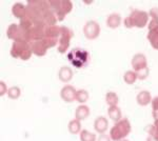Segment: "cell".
<instances>
[{
    "mask_svg": "<svg viewBox=\"0 0 158 141\" xmlns=\"http://www.w3.org/2000/svg\"><path fill=\"white\" fill-rule=\"evenodd\" d=\"M152 96L150 94V92L148 91H141L137 94L136 101L140 106H146L148 104H150L152 102Z\"/></svg>",
    "mask_w": 158,
    "mask_h": 141,
    "instance_id": "obj_13",
    "label": "cell"
},
{
    "mask_svg": "<svg viewBox=\"0 0 158 141\" xmlns=\"http://www.w3.org/2000/svg\"><path fill=\"white\" fill-rule=\"evenodd\" d=\"M108 114L113 121L118 122L119 120H121V110L117 106H110L108 109Z\"/></svg>",
    "mask_w": 158,
    "mask_h": 141,
    "instance_id": "obj_20",
    "label": "cell"
},
{
    "mask_svg": "<svg viewBox=\"0 0 158 141\" xmlns=\"http://www.w3.org/2000/svg\"><path fill=\"white\" fill-rule=\"evenodd\" d=\"M68 129H69V132L71 133V134L73 135H76L78 134V133L81 132V123L79 120H77L75 118V119L71 120L70 122H69L68 124Z\"/></svg>",
    "mask_w": 158,
    "mask_h": 141,
    "instance_id": "obj_21",
    "label": "cell"
},
{
    "mask_svg": "<svg viewBox=\"0 0 158 141\" xmlns=\"http://www.w3.org/2000/svg\"><path fill=\"white\" fill-rule=\"evenodd\" d=\"M72 9H73V2L71 0H61L59 10L55 11L58 21H63L65 16L72 11Z\"/></svg>",
    "mask_w": 158,
    "mask_h": 141,
    "instance_id": "obj_6",
    "label": "cell"
},
{
    "mask_svg": "<svg viewBox=\"0 0 158 141\" xmlns=\"http://www.w3.org/2000/svg\"><path fill=\"white\" fill-rule=\"evenodd\" d=\"M79 134H80L81 141H96V135L94 133L89 132L88 130H82Z\"/></svg>",
    "mask_w": 158,
    "mask_h": 141,
    "instance_id": "obj_26",
    "label": "cell"
},
{
    "mask_svg": "<svg viewBox=\"0 0 158 141\" xmlns=\"http://www.w3.org/2000/svg\"><path fill=\"white\" fill-rule=\"evenodd\" d=\"M83 34L89 40H95L100 35V25L94 20H90L83 27Z\"/></svg>",
    "mask_w": 158,
    "mask_h": 141,
    "instance_id": "obj_3",
    "label": "cell"
},
{
    "mask_svg": "<svg viewBox=\"0 0 158 141\" xmlns=\"http://www.w3.org/2000/svg\"><path fill=\"white\" fill-rule=\"evenodd\" d=\"M109 127V122L108 119L106 117H97L94 121V129L97 133H100V134H104L106 132Z\"/></svg>",
    "mask_w": 158,
    "mask_h": 141,
    "instance_id": "obj_11",
    "label": "cell"
},
{
    "mask_svg": "<svg viewBox=\"0 0 158 141\" xmlns=\"http://www.w3.org/2000/svg\"><path fill=\"white\" fill-rule=\"evenodd\" d=\"M106 102L109 104L110 106H117L119 102V97L116 93H113V92H109L106 95Z\"/></svg>",
    "mask_w": 158,
    "mask_h": 141,
    "instance_id": "obj_22",
    "label": "cell"
},
{
    "mask_svg": "<svg viewBox=\"0 0 158 141\" xmlns=\"http://www.w3.org/2000/svg\"><path fill=\"white\" fill-rule=\"evenodd\" d=\"M6 36L9 39H12L14 41H19L20 38V29L18 24L12 23L9 25L6 30Z\"/></svg>",
    "mask_w": 158,
    "mask_h": 141,
    "instance_id": "obj_14",
    "label": "cell"
},
{
    "mask_svg": "<svg viewBox=\"0 0 158 141\" xmlns=\"http://www.w3.org/2000/svg\"><path fill=\"white\" fill-rule=\"evenodd\" d=\"M131 123L128 118L119 120L110 131V137L113 141H120L131 133Z\"/></svg>",
    "mask_w": 158,
    "mask_h": 141,
    "instance_id": "obj_1",
    "label": "cell"
},
{
    "mask_svg": "<svg viewBox=\"0 0 158 141\" xmlns=\"http://www.w3.org/2000/svg\"><path fill=\"white\" fill-rule=\"evenodd\" d=\"M9 91V89L6 88V84L4 81H0V96H3L4 94H6V92Z\"/></svg>",
    "mask_w": 158,
    "mask_h": 141,
    "instance_id": "obj_34",
    "label": "cell"
},
{
    "mask_svg": "<svg viewBox=\"0 0 158 141\" xmlns=\"http://www.w3.org/2000/svg\"><path fill=\"white\" fill-rule=\"evenodd\" d=\"M149 27V33H148V40L153 48L158 50V21L157 20H151Z\"/></svg>",
    "mask_w": 158,
    "mask_h": 141,
    "instance_id": "obj_5",
    "label": "cell"
},
{
    "mask_svg": "<svg viewBox=\"0 0 158 141\" xmlns=\"http://www.w3.org/2000/svg\"><path fill=\"white\" fill-rule=\"evenodd\" d=\"M29 45H30V43H27V42L14 41L12 44V48H11V52H10L11 53V56L15 59L20 58L21 54L23 53V51L29 47Z\"/></svg>",
    "mask_w": 158,
    "mask_h": 141,
    "instance_id": "obj_9",
    "label": "cell"
},
{
    "mask_svg": "<svg viewBox=\"0 0 158 141\" xmlns=\"http://www.w3.org/2000/svg\"><path fill=\"white\" fill-rule=\"evenodd\" d=\"M120 141H130V140H127V139H122V140H120Z\"/></svg>",
    "mask_w": 158,
    "mask_h": 141,
    "instance_id": "obj_39",
    "label": "cell"
},
{
    "mask_svg": "<svg viewBox=\"0 0 158 141\" xmlns=\"http://www.w3.org/2000/svg\"><path fill=\"white\" fill-rule=\"evenodd\" d=\"M61 34L59 37V42L57 45V50L60 54H64L68 51L69 47H70L71 39L73 38V32L72 30H70L67 27H63L61 25Z\"/></svg>",
    "mask_w": 158,
    "mask_h": 141,
    "instance_id": "obj_2",
    "label": "cell"
},
{
    "mask_svg": "<svg viewBox=\"0 0 158 141\" xmlns=\"http://www.w3.org/2000/svg\"><path fill=\"white\" fill-rule=\"evenodd\" d=\"M20 95H21V91H20V89L18 86H12V88H10L9 91H7V96L12 100L18 99L20 97Z\"/></svg>",
    "mask_w": 158,
    "mask_h": 141,
    "instance_id": "obj_27",
    "label": "cell"
},
{
    "mask_svg": "<svg viewBox=\"0 0 158 141\" xmlns=\"http://www.w3.org/2000/svg\"><path fill=\"white\" fill-rule=\"evenodd\" d=\"M89 100V93L85 89H78L76 93V101H78L79 103L83 104Z\"/></svg>",
    "mask_w": 158,
    "mask_h": 141,
    "instance_id": "obj_25",
    "label": "cell"
},
{
    "mask_svg": "<svg viewBox=\"0 0 158 141\" xmlns=\"http://www.w3.org/2000/svg\"><path fill=\"white\" fill-rule=\"evenodd\" d=\"M121 24V16L119 14L113 13L106 18V27L110 29H117Z\"/></svg>",
    "mask_w": 158,
    "mask_h": 141,
    "instance_id": "obj_17",
    "label": "cell"
},
{
    "mask_svg": "<svg viewBox=\"0 0 158 141\" xmlns=\"http://www.w3.org/2000/svg\"><path fill=\"white\" fill-rule=\"evenodd\" d=\"M152 115H153V118H154V120L158 119V111H153Z\"/></svg>",
    "mask_w": 158,
    "mask_h": 141,
    "instance_id": "obj_37",
    "label": "cell"
},
{
    "mask_svg": "<svg viewBox=\"0 0 158 141\" xmlns=\"http://www.w3.org/2000/svg\"><path fill=\"white\" fill-rule=\"evenodd\" d=\"M123 24L126 27H128V29H132V27H134V22H133V19L131 18V16H128L127 18H124V21H123Z\"/></svg>",
    "mask_w": 158,
    "mask_h": 141,
    "instance_id": "obj_33",
    "label": "cell"
},
{
    "mask_svg": "<svg viewBox=\"0 0 158 141\" xmlns=\"http://www.w3.org/2000/svg\"><path fill=\"white\" fill-rule=\"evenodd\" d=\"M12 14L14 17L18 18L19 20L23 19L27 16V6H24L23 3L17 2L12 6Z\"/></svg>",
    "mask_w": 158,
    "mask_h": 141,
    "instance_id": "obj_12",
    "label": "cell"
},
{
    "mask_svg": "<svg viewBox=\"0 0 158 141\" xmlns=\"http://www.w3.org/2000/svg\"><path fill=\"white\" fill-rule=\"evenodd\" d=\"M131 63H132V66H133V71L136 72V73L148 68L147 58H146V56L141 53H138V54H136V55H134Z\"/></svg>",
    "mask_w": 158,
    "mask_h": 141,
    "instance_id": "obj_7",
    "label": "cell"
},
{
    "mask_svg": "<svg viewBox=\"0 0 158 141\" xmlns=\"http://www.w3.org/2000/svg\"><path fill=\"white\" fill-rule=\"evenodd\" d=\"M137 79V74L134 71H127L123 75V80L127 84H134Z\"/></svg>",
    "mask_w": 158,
    "mask_h": 141,
    "instance_id": "obj_24",
    "label": "cell"
},
{
    "mask_svg": "<svg viewBox=\"0 0 158 141\" xmlns=\"http://www.w3.org/2000/svg\"><path fill=\"white\" fill-rule=\"evenodd\" d=\"M97 141H112V139H111V137H110V135L101 134L98 137V140Z\"/></svg>",
    "mask_w": 158,
    "mask_h": 141,
    "instance_id": "obj_36",
    "label": "cell"
},
{
    "mask_svg": "<svg viewBox=\"0 0 158 141\" xmlns=\"http://www.w3.org/2000/svg\"><path fill=\"white\" fill-rule=\"evenodd\" d=\"M147 131H148L149 136H152V137H154L155 139L158 140V119L155 120L154 124L149 125V126L147 127Z\"/></svg>",
    "mask_w": 158,
    "mask_h": 141,
    "instance_id": "obj_28",
    "label": "cell"
},
{
    "mask_svg": "<svg viewBox=\"0 0 158 141\" xmlns=\"http://www.w3.org/2000/svg\"><path fill=\"white\" fill-rule=\"evenodd\" d=\"M136 74H137V78L140 79V80H144V79L149 76L150 70H149V68H144V70H142V71L137 72Z\"/></svg>",
    "mask_w": 158,
    "mask_h": 141,
    "instance_id": "obj_31",
    "label": "cell"
},
{
    "mask_svg": "<svg viewBox=\"0 0 158 141\" xmlns=\"http://www.w3.org/2000/svg\"><path fill=\"white\" fill-rule=\"evenodd\" d=\"M130 16L133 19L134 25L138 29H142L147 24H149V13L139 11V10H133Z\"/></svg>",
    "mask_w": 158,
    "mask_h": 141,
    "instance_id": "obj_4",
    "label": "cell"
},
{
    "mask_svg": "<svg viewBox=\"0 0 158 141\" xmlns=\"http://www.w3.org/2000/svg\"><path fill=\"white\" fill-rule=\"evenodd\" d=\"M151 104H152L153 111H158V96L154 97V98L152 99Z\"/></svg>",
    "mask_w": 158,
    "mask_h": 141,
    "instance_id": "obj_35",
    "label": "cell"
},
{
    "mask_svg": "<svg viewBox=\"0 0 158 141\" xmlns=\"http://www.w3.org/2000/svg\"><path fill=\"white\" fill-rule=\"evenodd\" d=\"M58 77H59V80L61 82H69V81L72 80L73 78V71L70 66H62L59 70L58 73Z\"/></svg>",
    "mask_w": 158,
    "mask_h": 141,
    "instance_id": "obj_15",
    "label": "cell"
},
{
    "mask_svg": "<svg viewBox=\"0 0 158 141\" xmlns=\"http://www.w3.org/2000/svg\"><path fill=\"white\" fill-rule=\"evenodd\" d=\"M32 54H33V52H32V48H31V44H30L29 47H27L23 51V53L21 54V56H20V59H21V60H23V61L29 60V59L32 57Z\"/></svg>",
    "mask_w": 158,
    "mask_h": 141,
    "instance_id": "obj_30",
    "label": "cell"
},
{
    "mask_svg": "<svg viewBox=\"0 0 158 141\" xmlns=\"http://www.w3.org/2000/svg\"><path fill=\"white\" fill-rule=\"evenodd\" d=\"M42 41L44 42L45 47L48 48H52L58 45V42H59V38H51V37H44L42 39Z\"/></svg>",
    "mask_w": 158,
    "mask_h": 141,
    "instance_id": "obj_29",
    "label": "cell"
},
{
    "mask_svg": "<svg viewBox=\"0 0 158 141\" xmlns=\"http://www.w3.org/2000/svg\"><path fill=\"white\" fill-rule=\"evenodd\" d=\"M60 34H61V27L59 25H50V27H45V31H44L45 37L59 38Z\"/></svg>",
    "mask_w": 158,
    "mask_h": 141,
    "instance_id": "obj_19",
    "label": "cell"
},
{
    "mask_svg": "<svg viewBox=\"0 0 158 141\" xmlns=\"http://www.w3.org/2000/svg\"><path fill=\"white\" fill-rule=\"evenodd\" d=\"M18 25H19L20 29L22 31H24V32H30V31L32 30L33 25H34V22H33V20H31L30 18L25 17L23 19L20 20Z\"/></svg>",
    "mask_w": 158,
    "mask_h": 141,
    "instance_id": "obj_23",
    "label": "cell"
},
{
    "mask_svg": "<svg viewBox=\"0 0 158 141\" xmlns=\"http://www.w3.org/2000/svg\"><path fill=\"white\" fill-rule=\"evenodd\" d=\"M90 109L89 106H85V104H81L79 106L75 111V118L79 121H82V120H85L86 118L90 116Z\"/></svg>",
    "mask_w": 158,
    "mask_h": 141,
    "instance_id": "obj_16",
    "label": "cell"
},
{
    "mask_svg": "<svg viewBox=\"0 0 158 141\" xmlns=\"http://www.w3.org/2000/svg\"><path fill=\"white\" fill-rule=\"evenodd\" d=\"M31 48H32V52L34 55L38 56V57H42L47 54L48 48L45 47L44 42L42 40H38V41H32L30 43Z\"/></svg>",
    "mask_w": 158,
    "mask_h": 141,
    "instance_id": "obj_10",
    "label": "cell"
},
{
    "mask_svg": "<svg viewBox=\"0 0 158 141\" xmlns=\"http://www.w3.org/2000/svg\"><path fill=\"white\" fill-rule=\"evenodd\" d=\"M43 21L47 24V27H50V25H56L58 19L57 16H56L55 12L53 10H50V11H47L45 13H43Z\"/></svg>",
    "mask_w": 158,
    "mask_h": 141,
    "instance_id": "obj_18",
    "label": "cell"
},
{
    "mask_svg": "<svg viewBox=\"0 0 158 141\" xmlns=\"http://www.w3.org/2000/svg\"><path fill=\"white\" fill-rule=\"evenodd\" d=\"M76 93H77V89H76L72 85H64L60 91V97L63 101L65 102H73L74 100H76Z\"/></svg>",
    "mask_w": 158,
    "mask_h": 141,
    "instance_id": "obj_8",
    "label": "cell"
},
{
    "mask_svg": "<svg viewBox=\"0 0 158 141\" xmlns=\"http://www.w3.org/2000/svg\"><path fill=\"white\" fill-rule=\"evenodd\" d=\"M149 17H151L152 20H157L158 21V7H152L150 10Z\"/></svg>",
    "mask_w": 158,
    "mask_h": 141,
    "instance_id": "obj_32",
    "label": "cell"
},
{
    "mask_svg": "<svg viewBox=\"0 0 158 141\" xmlns=\"http://www.w3.org/2000/svg\"><path fill=\"white\" fill-rule=\"evenodd\" d=\"M147 141H158V140H157V139H155V138H154V137H152V136H148Z\"/></svg>",
    "mask_w": 158,
    "mask_h": 141,
    "instance_id": "obj_38",
    "label": "cell"
}]
</instances>
